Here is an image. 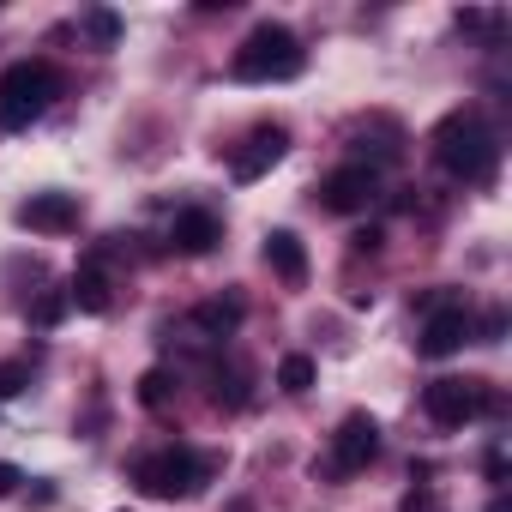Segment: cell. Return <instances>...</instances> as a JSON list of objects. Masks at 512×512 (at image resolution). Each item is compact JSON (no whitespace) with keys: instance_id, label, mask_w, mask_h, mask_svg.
Wrapping results in <instances>:
<instances>
[{"instance_id":"52a82bcc","label":"cell","mask_w":512,"mask_h":512,"mask_svg":"<svg viewBox=\"0 0 512 512\" xmlns=\"http://www.w3.org/2000/svg\"><path fill=\"white\" fill-rule=\"evenodd\" d=\"M374 193H380V169H374V163H344V169H332V175L320 181V205L338 211V217L368 211Z\"/></svg>"},{"instance_id":"44dd1931","label":"cell","mask_w":512,"mask_h":512,"mask_svg":"<svg viewBox=\"0 0 512 512\" xmlns=\"http://www.w3.org/2000/svg\"><path fill=\"white\" fill-rule=\"evenodd\" d=\"M61 314H67V296H43L37 302V326H55Z\"/></svg>"},{"instance_id":"30bf717a","label":"cell","mask_w":512,"mask_h":512,"mask_svg":"<svg viewBox=\"0 0 512 512\" xmlns=\"http://www.w3.org/2000/svg\"><path fill=\"white\" fill-rule=\"evenodd\" d=\"M13 217H19L31 235H67V229L79 223V199H73V193H31Z\"/></svg>"},{"instance_id":"9a60e30c","label":"cell","mask_w":512,"mask_h":512,"mask_svg":"<svg viewBox=\"0 0 512 512\" xmlns=\"http://www.w3.org/2000/svg\"><path fill=\"white\" fill-rule=\"evenodd\" d=\"M278 386H284L290 398H302V392L314 386V356H284V362H278Z\"/></svg>"},{"instance_id":"5bb4252c","label":"cell","mask_w":512,"mask_h":512,"mask_svg":"<svg viewBox=\"0 0 512 512\" xmlns=\"http://www.w3.org/2000/svg\"><path fill=\"white\" fill-rule=\"evenodd\" d=\"M241 314H247L241 296H217V302H199V308H193V326H199L205 338H229V332L241 326Z\"/></svg>"},{"instance_id":"2e32d148","label":"cell","mask_w":512,"mask_h":512,"mask_svg":"<svg viewBox=\"0 0 512 512\" xmlns=\"http://www.w3.org/2000/svg\"><path fill=\"white\" fill-rule=\"evenodd\" d=\"M169 392H175V374H169V368L139 374V404H145V410H163V404H169Z\"/></svg>"},{"instance_id":"277c9868","label":"cell","mask_w":512,"mask_h":512,"mask_svg":"<svg viewBox=\"0 0 512 512\" xmlns=\"http://www.w3.org/2000/svg\"><path fill=\"white\" fill-rule=\"evenodd\" d=\"M205 470H211V464H205L193 446H163V452H145V458L133 464V482H139V494H151V500H187V494H199Z\"/></svg>"},{"instance_id":"603a6c76","label":"cell","mask_w":512,"mask_h":512,"mask_svg":"<svg viewBox=\"0 0 512 512\" xmlns=\"http://www.w3.org/2000/svg\"><path fill=\"white\" fill-rule=\"evenodd\" d=\"M19 482H25V476H19V464H0V500H7Z\"/></svg>"},{"instance_id":"7a4b0ae2","label":"cell","mask_w":512,"mask_h":512,"mask_svg":"<svg viewBox=\"0 0 512 512\" xmlns=\"http://www.w3.org/2000/svg\"><path fill=\"white\" fill-rule=\"evenodd\" d=\"M308 67V55H302V43H296V31H284V25H253L247 37H241V49L229 55V79H241V85H284V79H296Z\"/></svg>"},{"instance_id":"ac0fdd59","label":"cell","mask_w":512,"mask_h":512,"mask_svg":"<svg viewBox=\"0 0 512 512\" xmlns=\"http://www.w3.org/2000/svg\"><path fill=\"white\" fill-rule=\"evenodd\" d=\"M31 386V362H0V398H19Z\"/></svg>"},{"instance_id":"4fadbf2b","label":"cell","mask_w":512,"mask_h":512,"mask_svg":"<svg viewBox=\"0 0 512 512\" xmlns=\"http://www.w3.org/2000/svg\"><path fill=\"white\" fill-rule=\"evenodd\" d=\"M67 302H73V308H85V314H109V272H103V260H85V266H79V278H73Z\"/></svg>"},{"instance_id":"cb8c5ba5","label":"cell","mask_w":512,"mask_h":512,"mask_svg":"<svg viewBox=\"0 0 512 512\" xmlns=\"http://www.w3.org/2000/svg\"><path fill=\"white\" fill-rule=\"evenodd\" d=\"M500 332H506V320H500V314H488V320H482V344H500Z\"/></svg>"},{"instance_id":"6da1fadb","label":"cell","mask_w":512,"mask_h":512,"mask_svg":"<svg viewBox=\"0 0 512 512\" xmlns=\"http://www.w3.org/2000/svg\"><path fill=\"white\" fill-rule=\"evenodd\" d=\"M434 163L470 187H488L494 181V163H500V139L494 127L482 121V109H452L440 127H434Z\"/></svg>"},{"instance_id":"5b68a950","label":"cell","mask_w":512,"mask_h":512,"mask_svg":"<svg viewBox=\"0 0 512 512\" xmlns=\"http://www.w3.org/2000/svg\"><path fill=\"white\" fill-rule=\"evenodd\" d=\"M494 404H500V398H494L488 380H434V386L422 392V410H428L434 428H464V422L488 416Z\"/></svg>"},{"instance_id":"9c48e42d","label":"cell","mask_w":512,"mask_h":512,"mask_svg":"<svg viewBox=\"0 0 512 512\" xmlns=\"http://www.w3.org/2000/svg\"><path fill=\"white\" fill-rule=\"evenodd\" d=\"M470 332H476V326H470V314H464L458 302H440V308L428 314V326H422V338H416V350L440 362V356H452V350H464V344H470Z\"/></svg>"},{"instance_id":"e0dca14e","label":"cell","mask_w":512,"mask_h":512,"mask_svg":"<svg viewBox=\"0 0 512 512\" xmlns=\"http://www.w3.org/2000/svg\"><path fill=\"white\" fill-rule=\"evenodd\" d=\"M85 37H91L97 49H115V43H121V19H115L109 7H97V13H85Z\"/></svg>"},{"instance_id":"7c38bea8","label":"cell","mask_w":512,"mask_h":512,"mask_svg":"<svg viewBox=\"0 0 512 512\" xmlns=\"http://www.w3.org/2000/svg\"><path fill=\"white\" fill-rule=\"evenodd\" d=\"M266 266H272L284 284H302V278H308V247H302V235L272 229V235H266Z\"/></svg>"},{"instance_id":"7402d4cb","label":"cell","mask_w":512,"mask_h":512,"mask_svg":"<svg viewBox=\"0 0 512 512\" xmlns=\"http://www.w3.org/2000/svg\"><path fill=\"white\" fill-rule=\"evenodd\" d=\"M350 241H356V253H380V241H386V235H380V229H356Z\"/></svg>"},{"instance_id":"d4e9b609","label":"cell","mask_w":512,"mask_h":512,"mask_svg":"<svg viewBox=\"0 0 512 512\" xmlns=\"http://www.w3.org/2000/svg\"><path fill=\"white\" fill-rule=\"evenodd\" d=\"M488 482H506V452H500V446L488 452Z\"/></svg>"},{"instance_id":"ffe728a7","label":"cell","mask_w":512,"mask_h":512,"mask_svg":"<svg viewBox=\"0 0 512 512\" xmlns=\"http://www.w3.org/2000/svg\"><path fill=\"white\" fill-rule=\"evenodd\" d=\"M398 512H440V500H434V488H410Z\"/></svg>"},{"instance_id":"3957f363","label":"cell","mask_w":512,"mask_h":512,"mask_svg":"<svg viewBox=\"0 0 512 512\" xmlns=\"http://www.w3.org/2000/svg\"><path fill=\"white\" fill-rule=\"evenodd\" d=\"M55 97H61L55 61H13L0 73V133H25L31 121L49 115Z\"/></svg>"},{"instance_id":"d6986e66","label":"cell","mask_w":512,"mask_h":512,"mask_svg":"<svg viewBox=\"0 0 512 512\" xmlns=\"http://www.w3.org/2000/svg\"><path fill=\"white\" fill-rule=\"evenodd\" d=\"M500 25H506V19H500V13H482V7H464V13H458V31H500Z\"/></svg>"},{"instance_id":"8fae6325","label":"cell","mask_w":512,"mask_h":512,"mask_svg":"<svg viewBox=\"0 0 512 512\" xmlns=\"http://www.w3.org/2000/svg\"><path fill=\"white\" fill-rule=\"evenodd\" d=\"M169 241H175V253H187V260H205V253L223 241V223H217L211 211H199V205H193V211H181V217H175Z\"/></svg>"},{"instance_id":"484cf974","label":"cell","mask_w":512,"mask_h":512,"mask_svg":"<svg viewBox=\"0 0 512 512\" xmlns=\"http://www.w3.org/2000/svg\"><path fill=\"white\" fill-rule=\"evenodd\" d=\"M488 512H512V506H506V494H494V500H488Z\"/></svg>"},{"instance_id":"8992f818","label":"cell","mask_w":512,"mask_h":512,"mask_svg":"<svg viewBox=\"0 0 512 512\" xmlns=\"http://www.w3.org/2000/svg\"><path fill=\"white\" fill-rule=\"evenodd\" d=\"M374 458H380V422H374L368 410H350V416L338 422V434H332L326 470H332V476H356V470H368Z\"/></svg>"},{"instance_id":"ba28073f","label":"cell","mask_w":512,"mask_h":512,"mask_svg":"<svg viewBox=\"0 0 512 512\" xmlns=\"http://www.w3.org/2000/svg\"><path fill=\"white\" fill-rule=\"evenodd\" d=\"M284 151H290V133H284V127H272V121H260V127H253V133L229 151V175H235V181H260Z\"/></svg>"}]
</instances>
